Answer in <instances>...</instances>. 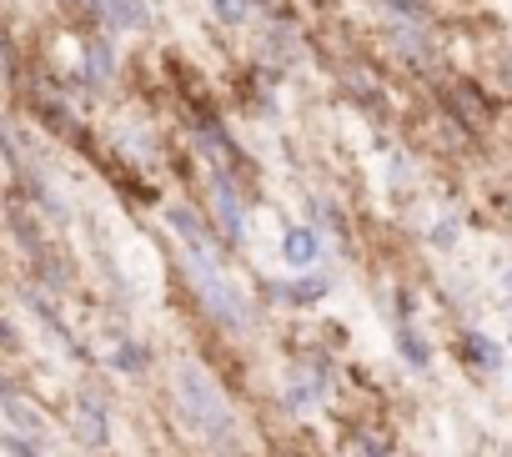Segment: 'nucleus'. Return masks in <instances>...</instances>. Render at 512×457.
I'll return each instance as SVG.
<instances>
[{"label": "nucleus", "instance_id": "obj_3", "mask_svg": "<svg viewBox=\"0 0 512 457\" xmlns=\"http://www.w3.org/2000/svg\"><path fill=\"white\" fill-rule=\"evenodd\" d=\"M211 196H216V221H221V232H226L231 242H241V232H246V211H241L236 186H226V176H216V181H211Z\"/></svg>", "mask_w": 512, "mask_h": 457}, {"label": "nucleus", "instance_id": "obj_9", "mask_svg": "<svg viewBox=\"0 0 512 457\" xmlns=\"http://www.w3.org/2000/svg\"><path fill=\"white\" fill-rule=\"evenodd\" d=\"M211 11H216V21H246V0H211Z\"/></svg>", "mask_w": 512, "mask_h": 457}, {"label": "nucleus", "instance_id": "obj_8", "mask_svg": "<svg viewBox=\"0 0 512 457\" xmlns=\"http://www.w3.org/2000/svg\"><path fill=\"white\" fill-rule=\"evenodd\" d=\"M467 352H477V357H482V367H502V352H497L487 337H477V332L467 337Z\"/></svg>", "mask_w": 512, "mask_h": 457}, {"label": "nucleus", "instance_id": "obj_7", "mask_svg": "<svg viewBox=\"0 0 512 457\" xmlns=\"http://www.w3.org/2000/svg\"><path fill=\"white\" fill-rule=\"evenodd\" d=\"M397 342H402V352H407V362H412V367H427V347L417 342V332H412V327H397Z\"/></svg>", "mask_w": 512, "mask_h": 457}, {"label": "nucleus", "instance_id": "obj_2", "mask_svg": "<svg viewBox=\"0 0 512 457\" xmlns=\"http://www.w3.org/2000/svg\"><path fill=\"white\" fill-rule=\"evenodd\" d=\"M186 267H191V282H196L201 302H206L226 327H241V322H246V307H241V297L226 287V277H221V267H216V247H186Z\"/></svg>", "mask_w": 512, "mask_h": 457}, {"label": "nucleus", "instance_id": "obj_4", "mask_svg": "<svg viewBox=\"0 0 512 457\" xmlns=\"http://www.w3.org/2000/svg\"><path fill=\"white\" fill-rule=\"evenodd\" d=\"M91 11H96L111 31H136V26H146V0H91Z\"/></svg>", "mask_w": 512, "mask_h": 457}, {"label": "nucleus", "instance_id": "obj_10", "mask_svg": "<svg viewBox=\"0 0 512 457\" xmlns=\"http://www.w3.org/2000/svg\"><path fill=\"white\" fill-rule=\"evenodd\" d=\"M111 66H116V61H111V51H106V46H91V76L101 81V76H106Z\"/></svg>", "mask_w": 512, "mask_h": 457}, {"label": "nucleus", "instance_id": "obj_11", "mask_svg": "<svg viewBox=\"0 0 512 457\" xmlns=\"http://www.w3.org/2000/svg\"><path fill=\"white\" fill-rule=\"evenodd\" d=\"M507 292H512V272H507Z\"/></svg>", "mask_w": 512, "mask_h": 457}, {"label": "nucleus", "instance_id": "obj_5", "mask_svg": "<svg viewBox=\"0 0 512 457\" xmlns=\"http://www.w3.org/2000/svg\"><path fill=\"white\" fill-rule=\"evenodd\" d=\"M282 257H287L292 267H312V262L322 257V237L312 232V226H292L287 242H282Z\"/></svg>", "mask_w": 512, "mask_h": 457}, {"label": "nucleus", "instance_id": "obj_6", "mask_svg": "<svg viewBox=\"0 0 512 457\" xmlns=\"http://www.w3.org/2000/svg\"><path fill=\"white\" fill-rule=\"evenodd\" d=\"M277 292H282L287 302H317V297H327V282H322V277H307V282H277Z\"/></svg>", "mask_w": 512, "mask_h": 457}, {"label": "nucleus", "instance_id": "obj_1", "mask_svg": "<svg viewBox=\"0 0 512 457\" xmlns=\"http://www.w3.org/2000/svg\"><path fill=\"white\" fill-rule=\"evenodd\" d=\"M176 397H181V417L186 427L211 447V452H236V412L226 402V392L196 367V362H181L176 367Z\"/></svg>", "mask_w": 512, "mask_h": 457}]
</instances>
